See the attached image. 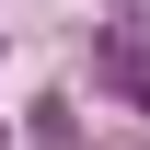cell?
<instances>
[{
	"instance_id": "cell-1",
	"label": "cell",
	"mask_w": 150,
	"mask_h": 150,
	"mask_svg": "<svg viewBox=\"0 0 150 150\" xmlns=\"http://www.w3.org/2000/svg\"><path fill=\"white\" fill-rule=\"evenodd\" d=\"M104 81L150 104V23H104Z\"/></svg>"
}]
</instances>
